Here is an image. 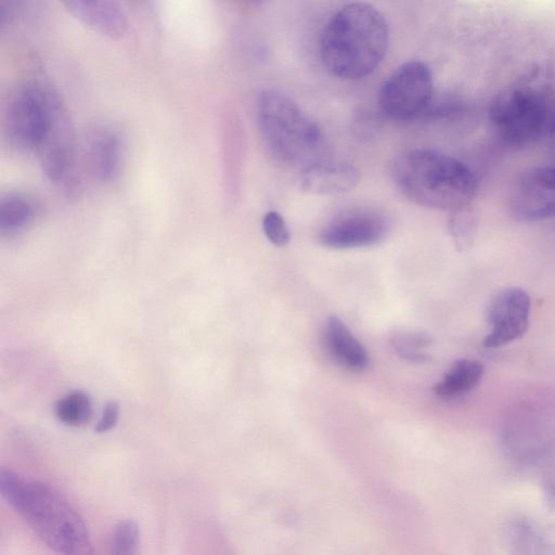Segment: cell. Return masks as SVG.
Masks as SVG:
<instances>
[{"mask_svg":"<svg viewBox=\"0 0 555 555\" xmlns=\"http://www.w3.org/2000/svg\"><path fill=\"white\" fill-rule=\"evenodd\" d=\"M4 130L13 147L36 152L46 171H62L76 162L67 109L46 79L30 77L14 88L4 111Z\"/></svg>","mask_w":555,"mask_h":555,"instance_id":"obj_1","label":"cell"},{"mask_svg":"<svg viewBox=\"0 0 555 555\" xmlns=\"http://www.w3.org/2000/svg\"><path fill=\"white\" fill-rule=\"evenodd\" d=\"M0 493L51 550L91 553L88 528L78 512L50 485L0 468Z\"/></svg>","mask_w":555,"mask_h":555,"instance_id":"obj_2","label":"cell"},{"mask_svg":"<svg viewBox=\"0 0 555 555\" xmlns=\"http://www.w3.org/2000/svg\"><path fill=\"white\" fill-rule=\"evenodd\" d=\"M389 41L383 14L364 2L349 3L326 24L320 44L323 64L341 79H361L379 65Z\"/></svg>","mask_w":555,"mask_h":555,"instance_id":"obj_3","label":"cell"},{"mask_svg":"<svg viewBox=\"0 0 555 555\" xmlns=\"http://www.w3.org/2000/svg\"><path fill=\"white\" fill-rule=\"evenodd\" d=\"M391 177L411 202L439 210L453 211L469 206L478 188L469 166L427 149H413L397 156Z\"/></svg>","mask_w":555,"mask_h":555,"instance_id":"obj_4","label":"cell"},{"mask_svg":"<svg viewBox=\"0 0 555 555\" xmlns=\"http://www.w3.org/2000/svg\"><path fill=\"white\" fill-rule=\"evenodd\" d=\"M263 142L275 159L299 171L331 159L319 126L284 93L263 91L257 103Z\"/></svg>","mask_w":555,"mask_h":555,"instance_id":"obj_5","label":"cell"},{"mask_svg":"<svg viewBox=\"0 0 555 555\" xmlns=\"http://www.w3.org/2000/svg\"><path fill=\"white\" fill-rule=\"evenodd\" d=\"M543 78L534 70L491 101L489 118L505 146L522 149L547 133L554 102Z\"/></svg>","mask_w":555,"mask_h":555,"instance_id":"obj_6","label":"cell"},{"mask_svg":"<svg viewBox=\"0 0 555 555\" xmlns=\"http://www.w3.org/2000/svg\"><path fill=\"white\" fill-rule=\"evenodd\" d=\"M433 100V76L428 66L410 61L398 66L383 83L378 105L382 114L408 121L425 113Z\"/></svg>","mask_w":555,"mask_h":555,"instance_id":"obj_7","label":"cell"},{"mask_svg":"<svg viewBox=\"0 0 555 555\" xmlns=\"http://www.w3.org/2000/svg\"><path fill=\"white\" fill-rule=\"evenodd\" d=\"M386 216L371 208H352L334 217L320 232V243L333 249L374 246L389 232Z\"/></svg>","mask_w":555,"mask_h":555,"instance_id":"obj_8","label":"cell"},{"mask_svg":"<svg viewBox=\"0 0 555 555\" xmlns=\"http://www.w3.org/2000/svg\"><path fill=\"white\" fill-rule=\"evenodd\" d=\"M531 299L519 287L498 292L487 309L489 332L482 340L487 348H499L522 337L529 326Z\"/></svg>","mask_w":555,"mask_h":555,"instance_id":"obj_9","label":"cell"},{"mask_svg":"<svg viewBox=\"0 0 555 555\" xmlns=\"http://www.w3.org/2000/svg\"><path fill=\"white\" fill-rule=\"evenodd\" d=\"M511 210L521 221L555 218V166L525 172L513 190Z\"/></svg>","mask_w":555,"mask_h":555,"instance_id":"obj_10","label":"cell"},{"mask_svg":"<svg viewBox=\"0 0 555 555\" xmlns=\"http://www.w3.org/2000/svg\"><path fill=\"white\" fill-rule=\"evenodd\" d=\"M82 25L111 39L122 38L128 29L127 16L118 0H60Z\"/></svg>","mask_w":555,"mask_h":555,"instance_id":"obj_11","label":"cell"},{"mask_svg":"<svg viewBox=\"0 0 555 555\" xmlns=\"http://www.w3.org/2000/svg\"><path fill=\"white\" fill-rule=\"evenodd\" d=\"M359 170L347 163L327 159L299 171V186L315 195H336L353 190L360 182Z\"/></svg>","mask_w":555,"mask_h":555,"instance_id":"obj_12","label":"cell"},{"mask_svg":"<svg viewBox=\"0 0 555 555\" xmlns=\"http://www.w3.org/2000/svg\"><path fill=\"white\" fill-rule=\"evenodd\" d=\"M121 155V141L114 130L101 127L92 132L89 143V158L91 168L100 180L111 181L118 175Z\"/></svg>","mask_w":555,"mask_h":555,"instance_id":"obj_13","label":"cell"},{"mask_svg":"<svg viewBox=\"0 0 555 555\" xmlns=\"http://www.w3.org/2000/svg\"><path fill=\"white\" fill-rule=\"evenodd\" d=\"M324 336L328 350L338 362L352 370H363L367 365L366 350L337 317L327 319Z\"/></svg>","mask_w":555,"mask_h":555,"instance_id":"obj_14","label":"cell"},{"mask_svg":"<svg viewBox=\"0 0 555 555\" xmlns=\"http://www.w3.org/2000/svg\"><path fill=\"white\" fill-rule=\"evenodd\" d=\"M38 215V204L21 192H9L0 197V235L13 237L25 231Z\"/></svg>","mask_w":555,"mask_h":555,"instance_id":"obj_15","label":"cell"},{"mask_svg":"<svg viewBox=\"0 0 555 555\" xmlns=\"http://www.w3.org/2000/svg\"><path fill=\"white\" fill-rule=\"evenodd\" d=\"M485 367L475 359L455 361L442 379L436 385L435 393L442 399L463 396L479 385Z\"/></svg>","mask_w":555,"mask_h":555,"instance_id":"obj_16","label":"cell"},{"mask_svg":"<svg viewBox=\"0 0 555 555\" xmlns=\"http://www.w3.org/2000/svg\"><path fill=\"white\" fill-rule=\"evenodd\" d=\"M55 414L57 418L66 425H85L92 416L91 399L89 395L82 390L72 391L57 401Z\"/></svg>","mask_w":555,"mask_h":555,"instance_id":"obj_17","label":"cell"},{"mask_svg":"<svg viewBox=\"0 0 555 555\" xmlns=\"http://www.w3.org/2000/svg\"><path fill=\"white\" fill-rule=\"evenodd\" d=\"M448 232L459 251L470 247L477 232V218L469 206L450 211Z\"/></svg>","mask_w":555,"mask_h":555,"instance_id":"obj_18","label":"cell"},{"mask_svg":"<svg viewBox=\"0 0 555 555\" xmlns=\"http://www.w3.org/2000/svg\"><path fill=\"white\" fill-rule=\"evenodd\" d=\"M391 341L397 352L405 360L424 362L428 359L426 349L431 345L433 339L423 332L402 331L393 334Z\"/></svg>","mask_w":555,"mask_h":555,"instance_id":"obj_19","label":"cell"},{"mask_svg":"<svg viewBox=\"0 0 555 555\" xmlns=\"http://www.w3.org/2000/svg\"><path fill=\"white\" fill-rule=\"evenodd\" d=\"M140 529L133 519H122L114 528L112 548L118 555L135 554L139 546Z\"/></svg>","mask_w":555,"mask_h":555,"instance_id":"obj_20","label":"cell"},{"mask_svg":"<svg viewBox=\"0 0 555 555\" xmlns=\"http://www.w3.org/2000/svg\"><path fill=\"white\" fill-rule=\"evenodd\" d=\"M262 229L267 238L275 246H286L291 241L288 227L278 211H268L262 219Z\"/></svg>","mask_w":555,"mask_h":555,"instance_id":"obj_21","label":"cell"},{"mask_svg":"<svg viewBox=\"0 0 555 555\" xmlns=\"http://www.w3.org/2000/svg\"><path fill=\"white\" fill-rule=\"evenodd\" d=\"M26 0H0V24L10 26L22 13Z\"/></svg>","mask_w":555,"mask_h":555,"instance_id":"obj_22","label":"cell"},{"mask_svg":"<svg viewBox=\"0 0 555 555\" xmlns=\"http://www.w3.org/2000/svg\"><path fill=\"white\" fill-rule=\"evenodd\" d=\"M119 416V405L116 401H109L104 406L102 416L95 426L99 434L111 430L117 423Z\"/></svg>","mask_w":555,"mask_h":555,"instance_id":"obj_23","label":"cell"},{"mask_svg":"<svg viewBox=\"0 0 555 555\" xmlns=\"http://www.w3.org/2000/svg\"><path fill=\"white\" fill-rule=\"evenodd\" d=\"M547 134H550L552 138L555 137V102H554L552 113H551V118H550L548 128H547Z\"/></svg>","mask_w":555,"mask_h":555,"instance_id":"obj_24","label":"cell"},{"mask_svg":"<svg viewBox=\"0 0 555 555\" xmlns=\"http://www.w3.org/2000/svg\"><path fill=\"white\" fill-rule=\"evenodd\" d=\"M131 1L137 2V3H146L150 0H131Z\"/></svg>","mask_w":555,"mask_h":555,"instance_id":"obj_25","label":"cell"},{"mask_svg":"<svg viewBox=\"0 0 555 555\" xmlns=\"http://www.w3.org/2000/svg\"><path fill=\"white\" fill-rule=\"evenodd\" d=\"M552 139H553V142H554V144H555V137H554V138H552Z\"/></svg>","mask_w":555,"mask_h":555,"instance_id":"obj_26","label":"cell"},{"mask_svg":"<svg viewBox=\"0 0 555 555\" xmlns=\"http://www.w3.org/2000/svg\"><path fill=\"white\" fill-rule=\"evenodd\" d=\"M249 1H259V0H249Z\"/></svg>","mask_w":555,"mask_h":555,"instance_id":"obj_27","label":"cell"}]
</instances>
